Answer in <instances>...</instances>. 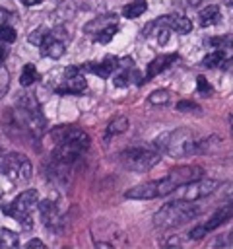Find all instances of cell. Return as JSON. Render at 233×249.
<instances>
[{
  "mask_svg": "<svg viewBox=\"0 0 233 249\" xmlns=\"http://www.w3.org/2000/svg\"><path fill=\"white\" fill-rule=\"evenodd\" d=\"M50 136L56 142V146L52 150V160L60 165H70L89 148V136L78 126L62 124V126L54 128L50 132Z\"/></svg>",
  "mask_w": 233,
  "mask_h": 249,
  "instance_id": "1",
  "label": "cell"
},
{
  "mask_svg": "<svg viewBox=\"0 0 233 249\" xmlns=\"http://www.w3.org/2000/svg\"><path fill=\"white\" fill-rule=\"evenodd\" d=\"M198 208L194 204H190V200H175V202H169L165 204L163 208H159L153 216V224L157 228H175V226H181L192 218L198 216Z\"/></svg>",
  "mask_w": 233,
  "mask_h": 249,
  "instance_id": "2",
  "label": "cell"
},
{
  "mask_svg": "<svg viewBox=\"0 0 233 249\" xmlns=\"http://www.w3.org/2000/svg\"><path fill=\"white\" fill-rule=\"evenodd\" d=\"M39 204V193L35 189H25L19 193L10 204H2V212L16 222H19L23 228H31V214Z\"/></svg>",
  "mask_w": 233,
  "mask_h": 249,
  "instance_id": "3",
  "label": "cell"
},
{
  "mask_svg": "<svg viewBox=\"0 0 233 249\" xmlns=\"http://www.w3.org/2000/svg\"><path fill=\"white\" fill-rule=\"evenodd\" d=\"M31 171H33V167H31V161L27 160V156L17 154V152L0 156V173H4L10 181L25 183L31 179Z\"/></svg>",
  "mask_w": 233,
  "mask_h": 249,
  "instance_id": "4",
  "label": "cell"
},
{
  "mask_svg": "<svg viewBox=\"0 0 233 249\" xmlns=\"http://www.w3.org/2000/svg\"><path fill=\"white\" fill-rule=\"evenodd\" d=\"M159 150L151 148H128L120 154V161L126 169L132 171H148L159 161Z\"/></svg>",
  "mask_w": 233,
  "mask_h": 249,
  "instance_id": "5",
  "label": "cell"
},
{
  "mask_svg": "<svg viewBox=\"0 0 233 249\" xmlns=\"http://www.w3.org/2000/svg\"><path fill=\"white\" fill-rule=\"evenodd\" d=\"M217 185H219V183H217L216 179H204V177L194 179V181L184 183V185L179 187V198L194 202V200L204 198V196H208L210 193H214V191L217 189Z\"/></svg>",
  "mask_w": 233,
  "mask_h": 249,
  "instance_id": "6",
  "label": "cell"
},
{
  "mask_svg": "<svg viewBox=\"0 0 233 249\" xmlns=\"http://www.w3.org/2000/svg\"><path fill=\"white\" fill-rule=\"evenodd\" d=\"M202 167H198V165H179V167H173L171 171H169V179L173 181V185L179 189L181 185H184V183H190V181H194V179H200L202 177Z\"/></svg>",
  "mask_w": 233,
  "mask_h": 249,
  "instance_id": "7",
  "label": "cell"
},
{
  "mask_svg": "<svg viewBox=\"0 0 233 249\" xmlns=\"http://www.w3.org/2000/svg\"><path fill=\"white\" fill-rule=\"evenodd\" d=\"M85 88H87L85 78L82 74H74V76H64L62 84H58L54 88V91L60 93V95H70V93L72 95H78V93H83Z\"/></svg>",
  "mask_w": 233,
  "mask_h": 249,
  "instance_id": "8",
  "label": "cell"
},
{
  "mask_svg": "<svg viewBox=\"0 0 233 249\" xmlns=\"http://www.w3.org/2000/svg\"><path fill=\"white\" fill-rule=\"evenodd\" d=\"M82 72H93L95 76H101V78H109L116 68H118V58L116 56H107L103 58L101 62H85L80 66Z\"/></svg>",
  "mask_w": 233,
  "mask_h": 249,
  "instance_id": "9",
  "label": "cell"
},
{
  "mask_svg": "<svg viewBox=\"0 0 233 249\" xmlns=\"http://www.w3.org/2000/svg\"><path fill=\"white\" fill-rule=\"evenodd\" d=\"M179 60V54L177 53H169V54H159V56H155L150 64H148V70H146V80H151V78H155L159 72H163V70H167L173 62H177Z\"/></svg>",
  "mask_w": 233,
  "mask_h": 249,
  "instance_id": "10",
  "label": "cell"
},
{
  "mask_svg": "<svg viewBox=\"0 0 233 249\" xmlns=\"http://www.w3.org/2000/svg\"><path fill=\"white\" fill-rule=\"evenodd\" d=\"M126 198H134V200H151L159 196L157 191V181H150V183H142L138 187H132L130 191L124 193Z\"/></svg>",
  "mask_w": 233,
  "mask_h": 249,
  "instance_id": "11",
  "label": "cell"
},
{
  "mask_svg": "<svg viewBox=\"0 0 233 249\" xmlns=\"http://www.w3.org/2000/svg\"><path fill=\"white\" fill-rule=\"evenodd\" d=\"M231 218H233V202L221 204V206L210 216V220L204 224V228H206V231H212V230L223 226V224H225L227 220H231Z\"/></svg>",
  "mask_w": 233,
  "mask_h": 249,
  "instance_id": "12",
  "label": "cell"
},
{
  "mask_svg": "<svg viewBox=\"0 0 233 249\" xmlns=\"http://www.w3.org/2000/svg\"><path fill=\"white\" fill-rule=\"evenodd\" d=\"M165 25H169L173 31H177V33H190V29H192V21L188 19V18H184V16H177V14H173V16H161L159 18Z\"/></svg>",
  "mask_w": 233,
  "mask_h": 249,
  "instance_id": "13",
  "label": "cell"
},
{
  "mask_svg": "<svg viewBox=\"0 0 233 249\" xmlns=\"http://www.w3.org/2000/svg\"><path fill=\"white\" fill-rule=\"evenodd\" d=\"M37 208H39V214H41V218H43V222H45L47 226L56 224V220H58V210H56V204H54L52 200H43V202L37 204Z\"/></svg>",
  "mask_w": 233,
  "mask_h": 249,
  "instance_id": "14",
  "label": "cell"
},
{
  "mask_svg": "<svg viewBox=\"0 0 233 249\" xmlns=\"http://www.w3.org/2000/svg\"><path fill=\"white\" fill-rule=\"evenodd\" d=\"M219 21V8L216 6V4H210V6H206L204 10H200V14H198V23L202 25V27H210V25H214V23H217Z\"/></svg>",
  "mask_w": 233,
  "mask_h": 249,
  "instance_id": "15",
  "label": "cell"
},
{
  "mask_svg": "<svg viewBox=\"0 0 233 249\" xmlns=\"http://www.w3.org/2000/svg\"><path fill=\"white\" fill-rule=\"evenodd\" d=\"M43 49V54L45 56H49V58H60L64 53H66V47H64V43L60 41V39H56L54 35L41 47Z\"/></svg>",
  "mask_w": 233,
  "mask_h": 249,
  "instance_id": "16",
  "label": "cell"
},
{
  "mask_svg": "<svg viewBox=\"0 0 233 249\" xmlns=\"http://www.w3.org/2000/svg\"><path fill=\"white\" fill-rule=\"evenodd\" d=\"M111 23H116L115 16H99V18L91 19V21L85 25V31H87V33H91V35H97L101 29H105V27H107V25H111Z\"/></svg>",
  "mask_w": 233,
  "mask_h": 249,
  "instance_id": "17",
  "label": "cell"
},
{
  "mask_svg": "<svg viewBox=\"0 0 233 249\" xmlns=\"http://www.w3.org/2000/svg\"><path fill=\"white\" fill-rule=\"evenodd\" d=\"M146 10H148V2L146 0H134V2H130V4H126L122 8V16L128 18V19H134V18H140Z\"/></svg>",
  "mask_w": 233,
  "mask_h": 249,
  "instance_id": "18",
  "label": "cell"
},
{
  "mask_svg": "<svg viewBox=\"0 0 233 249\" xmlns=\"http://www.w3.org/2000/svg\"><path fill=\"white\" fill-rule=\"evenodd\" d=\"M17 245H19L17 233L8 228H0V249H14Z\"/></svg>",
  "mask_w": 233,
  "mask_h": 249,
  "instance_id": "19",
  "label": "cell"
},
{
  "mask_svg": "<svg viewBox=\"0 0 233 249\" xmlns=\"http://www.w3.org/2000/svg\"><path fill=\"white\" fill-rule=\"evenodd\" d=\"M225 51H221V49H216V51H212L210 54H206L204 58H202V64L206 66V68H217V66H221L223 62H225Z\"/></svg>",
  "mask_w": 233,
  "mask_h": 249,
  "instance_id": "20",
  "label": "cell"
},
{
  "mask_svg": "<svg viewBox=\"0 0 233 249\" xmlns=\"http://www.w3.org/2000/svg\"><path fill=\"white\" fill-rule=\"evenodd\" d=\"M50 37H52V33H50L47 27H37V29H33V31L29 33L27 39H29L31 45H35V47H43Z\"/></svg>",
  "mask_w": 233,
  "mask_h": 249,
  "instance_id": "21",
  "label": "cell"
},
{
  "mask_svg": "<svg viewBox=\"0 0 233 249\" xmlns=\"http://www.w3.org/2000/svg\"><path fill=\"white\" fill-rule=\"evenodd\" d=\"M37 80H39V72H37L35 64L27 62V64L23 66L21 74H19V84H21V86H31V84L37 82Z\"/></svg>",
  "mask_w": 233,
  "mask_h": 249,
  "instance_id": "22",
  "label": "cell"
},
{
  "mask_svg": "<svg viewBox=\"0 0 233 249\" xmlns=\"http://www.w3.org/2000/svg\"><path fill=\"white\" fill-rule=\"evenodd\" d=\"M208 45L214 49H233V33H225V35H217V37H210Z\"/></svg>",
  "mask_w": 233,
  "mask_h": 249,
  "instance_id": "23",
  "label": "cell"
},
{
  "mask_svg": "<svg viewBox=\"0 0 233 249\" xmlns=\"http://www.w3.org/2000/svg\"><path fill=\"white\" fill-rule=\"evenodd\" d=\"M128 128V119L126 117H115L107 124V134H122Z\"/></svg>",
  "mask_w": 233,
  "mask_h": 249,
  "instance_id": "24",
  "label": "cell"
},
{
  "mask_svg": "<svg viewBox=\"0 0 233 249\" xmlns=\"http://www.w3.org/2000/svg\"><path fill=\"white\" fill-rule=\"evenodd\" d=\"M118 31V23H111V25H107L105 29H101L97 35H93V39H95V43H109L111 39H113V35Z\"/></svg>",
  "mask_w": 233,
  "mask_h": 249,
  "instance_id": "25",
  "label": "cell"
},
{
  "mask_svg": "<svg viewBox=\"0 0 233 249\" xmlns=\"http://www.w3.org/2000/svg\"><path fill=\"white\" fill-rule=\"evenodd\" d=\"M169 99H171V91H169V89H155V91H151L150 97H148V101H150L151 105H163V103H167Z\"/></svg>",
  "mask_w": 233,
  "mask_h": 249,
  "instance_id": "26",
  "label": "cell"
},
{
  "mask_svg": "<svg viewBox=\"0 0 233 249\" xmlns=\"http://www.w3.org/2000/svg\"><path fill=\"white\" fill-rule=\"evenodd\" d=\"M196 89H198V93L204 95V97H210V95L214 93V88L210 86V82H208L204 76H198V78H196Z\"/></svg>",
  "mask_w": 233,
  "mask_h": 249,
  "instance_id": "27",
  "label": "cell"
},
{
  "mask_svg": "<svg viewBox=\"0 0 233 249\" xmlns=\"http://www.w3.org/2000/svg\"><path fill=\"white\" fill-rule=\"evenodd\" d=\"M16 39H17V35H16V29L12 25H2L0 27V41L2 43H14Z\"/></svg>",
  "mask_w": 233,
  "mask_h": 249,
  "instance_id": "28",
  "label": "cell"
},
{
  "mask_svg": "<svg viewBox=\"0 0 233 249\" xmlns=\"http://www.w3.org/2000/svg\"><path fill=\"white\" fill-rule=\"evenodd\" d=\"M177 111H183V113H198V111H200V105L194 103V101L183 99V101L177 103Z\"/></svg>",
  "mask_w": 233,
  "mask_h": 249,
  "instance_id": "29",
  "label": "cell"
},
{
  "mask_svg": "<svg viewBox=\"0 0 233 249\" xmlns=\"http://www.w3.org/2000/svg\"><path fill=\"white\" fill-rule=\"evenodd\" d=\"M8 88H10V74H8V70L0 62V97L8 91Z\"/></svg>",
  "mask_w": 233,
  "mask_h": 249,
  "instance_id": "30",
  "label": "cell"
},
{
  "mask_svg": "<svg viewBox=\"0 0 233 249\" xmlns=\"http://www.w3.org/2000/svg\"><path fill=\"white\" fill-rule=\"evenodd\" d=\"M204 235H208L204 224H202V226H196V228H192V230L188 231V237H190V239H202Z\"/></svg>",
  "mask_w": 233,
  "mask_h": 249,
  "instance_id": "31",
  "label": "cell"
},
{
  "mask_svg": "<svg viewBox=\"0 0 233 249\" xmlns=\"http://www.w3.org/2000/svg\"><path fill=\"white\" fill-rule=\"evenodd\" d=\"M10 21H12V12L6 10V8H0V27L10 25Z\"/></svg>",
  "mask_w": 233,
  "mask_h": 249,
  "instance_id": "32",
  "label": "cell"
},
{
  "mask_svg": "<svg viewBox=\"0 0 233 249\" xmlns=\"http://www.w3.org/2000/svg\"><path fill=\"white\" fill-rule=\"evenodd\" d=\"M25 247H29V249H33V247L43 249V247H45V243H43L41 239H31V241H27V243H25Z\"/></svg>",
  "mask_w": 233,
  "mask_h": 249,
  "instance_id": "33",
  "label": "cell"
},
{
  "mask_svg": "<svg viewBox=\"0 0 233 249\" xmlns=\"http://www.w3.org/2000/svg\"><path fill=\"white\" fill-rule=\"evenodd\" d=\"M221 68H223L225 72H229V74H233V56H231V58H225V62L221 64Z\"/></svg>",
  "mask_w": 233,
  "mask_h": 249,
  "instance_id": "34",
  "label": "cell"
},
{
  "mask_svg": "<svg viewBox=\"0 0 233 249\" xmlns=\"http://www.w3.org/2000/svg\"><path fill=\"white\" fill-rule=\"evenodd\" d=\"M214 245H231V247H233V231L227 235V239H225V235H223V239H221V241H216Z\"/></svg>",
  "mask_w": 233,
  "mask_h": 249,
  "instance_id": "35",
  "label": "cell"
},
{
  "mask_svg": "<svg viewBox=\"0 0 233 249\" xmlns=\"http://www.w3.org/2000/svg\"><path fill=\"white\" fill-rule=\"evenodd\" d=\"M6 56H8V47L0 43V62H4V60H6Z\"/></svg>",
  "mask_w": 233,
  "mask_h": 249,
  "instance_id": "36",
  "label": "cell"
},
{
  "mask_svg": "<svg viewBox=\"0 0 233 249\" xmlns=\"http://www.w3.org/2000/svg\"><path fill=\"white\" fill-rule=\"evenodd\" d=\"M21 2H23L25 6H35V4H39L41 0H21Z\"/></svg>",
  "mask_w": 233,
  "mask_h": 249,
  "instance_id": "37",
  "label": "cell"
},
{
  "mask_svg": "<svg viewBox=\"0 0 233 249\" xmlns=\"http://www.w3.org/2000/svg\"><path fill=\"white\" fill-rule=\"evenodd\" d=\"M186 2H188V4H190V6H198V4H200V2H202V0H186Z\"/></svg>",
  "mask_w": 233,
  "mask_h": 249,
  "instance_id": "38",
  "label": "cell"
},
{
  "mask_svg": "<svg viewBox=\"0 0 233 249\" xmlns=\"http://www.w3.org/2000/svg\"><path fill=\"white\" fill-rule=\"evenodd\" d=\"M223 2H225L227 6H233V0H223Z\"/></svg>",
  "mask_w": 233,
  "mask_h": 249,
  "instance_id": "39",
  "label": "cell"
},
{
  "mask_svg": "<svg viewBox=\"0 0 233 249\" xmlns=\"http://www.w3.org/2000/svg\"><path fill=\"white\" fill-rule=\"evenodd\" d=\"M229 123H231V130H233V115H231V119H229Z\"/></svg>",
  "mask_w": 233,
  "mask_h": 249,
  "instance_id": "40",
  "label": "cell"
},
{
  "mask_svg": "<svg viewBox=\"0 0 233 249\" xmlns=\"http://www.w3.org/2000/svg\"><path fill=\"white\" fill-rule=\"evenodd\" d=\"M0 196H2V191H0Z\"/></svg>",
  "mask_w": 233,
  "mask_h": 249,
  "instance_id": "41",
  "label": "cell"
}]
</instances>
